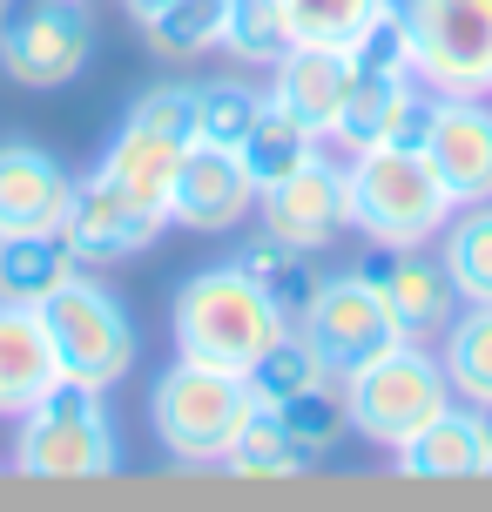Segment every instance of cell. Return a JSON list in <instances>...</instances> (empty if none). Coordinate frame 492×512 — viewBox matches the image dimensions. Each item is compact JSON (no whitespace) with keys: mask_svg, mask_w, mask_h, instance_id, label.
Wrapping results in <instances>:
<instances>
[{"mask_svg":"<svg viewBox=\"0 0 492 512\" xmlns=\"http://www.w3.org/2000/svg\"><path fill=\"white\" fill-rule=\"evenodd\" d=\"M425 102H432V88L418 95V75H351V95L337 108L331 142L344 155L378 149V142H418Z\"/></svg>","mask_w":492,"mask_h":512,"instance_id":"cell-16","label":"cell"},{"mask_svg":"<svg viewBox=\"0 0 492 512\" xmlns=\"http://www.w3.org/2000/svg\"><path fill=\"white\" fill-rule=\"evenodd\" d=\"M81 263L68 250L61 230H41V236H0V304H41L48 290L75 277Z\"/></svg>","mask_w":492,"mask_h":512,"instance_id":"cell-21","label":"cell"},{"mask_svg":"<svg viewBox=\"0 0 492 512\" xmlns=\"http://www.w3.org/2000/svg\"><path fill=\"white\" fill-rule=\"evenodd\" d=\"M257 216H263V236H277L290 250L324 256L337 236L351 230V182H344V169L324 162V149H317L304 169H290L284 182L257 189Z\"/></svg>","mask_w":492,"mask_h":512,"instance_id":"cell-10","label":"cell"},{"mask_svg":"<svg viewBox=\"0 0 492 512\" xmlns=\"http://www.w3.org/2000/svg\"><path fill=\"white\" fill-rule=\"evenodd\" d=\"M61 384L54 337L34 304H0V418H21Z\"/></svg>","mask_w":492,"mask_h":512,"instance_id":"cell-18","label":"cell"},{"mask_svg":"<svg viewBox=\"0 0 492 512\" xmlns=\"http://www.w3.org/2000/svg\"><path fill=\"white\" fill-rule=\"evenodd\" d=\"M68 203H75V176L61 155H48L41 142H0V236L61 230Z\"/></svg>","mask_w":492,"mask_h":512,"instance_id":"cell-14","label":"cell"},{"mask_svg":"<svg viewBox=\"0 0 492 512\" xmlns=\"http://www.w3.org/2000/svg\"><path fill=\"white\" fill-rule=\"evenodd\" d=\"M479 418V479H492V405H472Z\"/></svg>","mask_w":492,"mask_h":512,"instance_id":"cell-35","label":"cell"},{"mask_svg":"<svg viewBox=\"0 0 492 512\" xmlns=\"http://www.w3.org/2000/svg\"><path fill=\"white\" fill-rule=\"evenodd\" d=\"M398 472L405 479H479V418L472 405H445L425 432L398 445Z\"/></svg>","mask_w":492,"mask_h":512,"instance_id":"cell-20","label":"cell"},{"mask_svg":"<svg viewBox=\"0 0 492 512\" xmlns=\"http://www.w3.org/2000/svg\"><path fill=\"white\" fill-rule=\"evenodd\" d=\"M445 277L459 290V304H492V203H466L445 223Z\"/></svg>","mask_w":492,"mask_h":512,"instance_id":"cell-26","label":"cell"},{"mask_svg":"<svg viewBox=\"0 0 492 512\" xmlns=\"http://www.w3.org/2000/svg\"><path fill=\"white\" fill-rule=\"evenodd\" d=\"M34 310H41V324L54 337L61 378L108 391V384H122L135 371V317L122 310V297L108 283L75 270V277L61 283V290H48Z\"/></svg>","mask_w":492,"mask_h":512,"instance_id":"cell-6","label":"cell"},{"mask_svg":"<svg viewBox=\"0 0 492 512\" xmlns=\"http://www.w3.org/2000/svg\"><path fill=\"white\" fill-rule=\"evenodd\" d=\"M250 209H257V182L236 162V149L189 142V155H182V169H176V189H169V223H182V230H196V236H223Z\"/></svg>","mask_w":492,"mask_h":512,"instance_id":"cell-13","label":"cell"},{"mask_svg":"<svg viewBox=\"0 0 492 512\" xmlns=\"http://www.w3.org/2000/svg\"><path fill=\"white\" fill-rule=\"evenodd\" d=\"M351 75H358V68H351V54H344V48L297 41V48L270 68V102L284 108V115H297L311 135L331 142L337 108H344V95H351Z\"/></svg>","mask_w":492,"mask_h":512,"instance_id":"cell-17","label":"cell"},{"mask_svg":"<svg viewBox=\"0 0 492 512\" xmlns=\"http://www.w3.org/2000/svg\"><path fill=\"white\" fill-rule=\"evenodd\" d=\"M324 378H331V371H324V358L311 351V337L297 331V324L243 371V384H250L257 405H284V398H297V391H311V384H324Z\"/></svg>","mask_w":492,"mask_h":512,"instance_id":"cell-28","label":"cell"},{"mask_svg":"<svg viewBox=\"0 0 492 512\" xmlns=\"http://www.w3.org/2000/svg\"><path fill=\"white\" fill-rule=\"evenodd\" d=\"M182 155H189V142H182V135H162V128L122 122L95 169H102L115 189H129L135 203H149V209H162V216H169V189H176Z\"/></svg>","mask_w":492,"mask_h":512,"instance_id":"cell-19","label":"cell"},{"mask_svg":"<svg viewBox=\"0 0 492 512\" xmlns=\"http://www.w3.org/2000/svg\"><path fill=\"white\" fill-rule=\"evenodd\" d=\"M236 270L257 283L270 304L284 310L290 324H297V310L311 304V290H317V263H311V250H290V243H277V236H250L243 250H236Z\"/></svg>","mask_w":492,"mask_h":512,"instance_id":"cell-24","label":"cell"},{"mask_svg":"<svg viewBox=\"0 0 492 512\" xmlns=\"http://www.w3.org/2000/svg\"><path fill=\"white\" fill-rule=\"evenodd\" d=\"M7 465L21 479H108L122 465V438L108 425V405L95 384L61 378L41 398L14 418V452Z\"/></svg>","mask_w":492,"mask_h":512,"instance_id":"cell-3","label":"cell"},{"mask_svg":"<svg viewBox=\"0 0 492 512\" xmlns=\"http://www.w3.org/2000/svg\"><path fill=\"white\" fill-rule=\"evenodd\" d=\"M142 34L162 61H196L223 41V0H169L142 21Z\"/></svg>","mask_w":492,"mask_h":512,"instance_id":"cell-30","label":"cell"},{"mask_svg":"<svg viewBox=\"0 0 492 512\" xmlns=\"http://www.w3.org/2000/svg\"><path fill=\"white\" fill-rule=\"evenodd\" d=\"M270 88H250V81H196V142H216V149H236L250 122L263 115Z\"/></svg>","mask_w":492,"mask_h":512,"instance_id":"cell-31","label":"cell"},{"mask_svg":"<svg viewBox=\"0 0 492 512\" xmlns=\"http://www.w3.org/2000/svg\"><path fill=\"white\" fill-rule=\"evenodd\" d=\"M81 7H88V0H81Z\"/></svg>","mask_w":492,"mask_h":512,"instance_id":"cell-36","label":"cell"},{"mask_svg":"<svg viewBox=\"0 0 492 512\" xmlns=\"http://www.w3.org/2000/svg\"><path fill=\"white\" fill-rule=\"evenodd\" d=\"M358 75H412V21H405V0H385L371 21L344 41Z\"/></svg>","mask_w":492,"mask_h":512,"instance_id":"cell-32","label":"cell"},{"mask_svg":"<svg viewBox=\"0 0 492 512\" xmlns=\"http://www.w3.org/2000/svg\"><path fill=\"white\" fill-rule=\"evenodd\" d=\"M129 122L196 142V88H182V81H156V88H142V95H135V108H129Z\"/></svg>","mask_w":492,"mask_h":512,"instance_id":"cell-34","label":"cell"},{"mask_svg":"<svg viewBox=\"0 0 492 512\" xmlns=\"http://www.w3.org/2000/svg\"><path fill=\"white\" fill-rule=\"evenodd\" d=\"M405 21L432 95H492V0H405Z\"/></svg>","mask_w":492,"mask_h":512,"instance_id":"cell-7","label":"cell"},{"mask_svg":"<svg viewBox=\"0 0 492 512\" xmlns=\"http://www.w3.org/2000/svg\"><path fill=\"white\" fill-rule=\"evenodd\" d=\"M95 54L81 0H7L0 7V75L21 88H68Z\"/></svg>","mask_w":492,"mask_h":512,"instance_id":"cell-8","label":"cell"},{"mask_svg":"<svg viewBox=\"0 0 492 512\" xmlns=\"http://www.w3.org/2000/svg\"><path fill=\"white\" fill-rule=\"evenodd\" d=\"M277 418H284V432L317 459H331L337 445H344V432H351V411H344V391H337V378L311 384V391H297V398H284V405H270Z\"/></svg>","mask_w":492,"mask_h":512,"instance_id":"cell-29","label":"cell"},{"mask_svg":"<svg viewBox=\"0 0 492 512\" xmlns=\"http://www.w3.org/2000/svg\"><path fill=\"white\" fill-rule=\"evenodd\" d=\"M257 411L243 371H223V364H196L176 358L149 391V425H156V445L176 465H223L230 438L243 432V418Z\"/></svg>","mask_w":492,"mask_h":512,"instance_id":"cell-4","label":"cell"},{"mask_svg":"<svg viewBox=\"0 0 492 512\" xmlns=\"http://www.w3.org/2000/svg\"><path fill=\"white\" fill-rule=\"evenodd\" d=\"M297 331L311 337V351L324 358L331 378H351L358 364L385 358L391 344H405L398 317L385 310V297L364 283V270H337V277H317L311 304L297 310Z\"/></svg>","mask_w":492,"mask_h":512,"instance_id":"cell-9","label":"cell"},{"mask_svg":"<svg viewBox=\"0 0 492 512\" xmlns=\"http://www.w3.org/2000/svg\"><path fill=\"white\" fill-rule=\"evenodd\" d=\"M378 7H385V0H284L297 41H324V48H344Z\"/></svg>","mask_w":492,"mask_h":512,"instance_id":"cell-33","label":"cell"},{"mask_svg":"<svg viewBox=\"0 0 492 512\" xmlns=\"http://www.w3.org/2000/svg\"><path fill=\"white\" fill-rule=\"evenodd\" d=\"M351 230L371 236V250H425L452 223V196L432 176V162L418 142H378L351 155Z\"/></svg>","mask_w":492,"mask_h":512,"instance_id":"cell-1","label":"cell"},{"mask_svg":"<svg viewBox=\"0 0 492 512\" xmlns=\"http://www.w3.org/2000/svg\"><path fill=\"white\" fill-rule=\"evenodd\" d=\"M364 283L385 297V310L398 317V331L405 337H445V324L459 317V290H452V277H445L439 256L425 250H378L371 263H364Z\"/></svg>","mask_w":492,"mask_h":512,"instance_id":"cell-15","label":"cell"},{"mask_svg":"<svg viewBox=\"0 0 492 512\" xmlns=\"http://www.w3.org/2000/svg\"><path fill=\"white\" fill-rule=\"evenodd\" d=\"M418 149H425L432 176L445 182V196L459 209L492 203V108L479 95H432Z\"/></svg>","mask_w":492,"mask_h":512,"instance_id":"cell-12","label":"cell"},{"mask_svg":"<svg viewBox=\"0 0 492 512\" xmlns=\"http://www.w3.org/2000/svg\"><path fill=\"white\" fill-rule=\"evenodd\" d=\"M344 384V411H351V432H364L371 445H385L398 452L412 432H425L445 405H452V378H445V364L405 337V344H391L385 358L358 364Z\"/></svg>","mask_w":492,"mask_h":512,"instance_id":"cell-5","label":"cell"},{"mask_svg":"<svg viewBox=\"0 0 492 512\" xmlns=\"http://www.w3.org/2000/svg\"><path fill=\"white\" fill-rule=\"evenodd\" d=\"M216 48L243 68H277L297 48V27H290L284 0H223V41Z\"/></svg>","mask_w":492,"mask_h":512,"instance_id":"cell-25","label":"cell"},{"mask_svg":"<svg viewBox=\"0 0 492 512\" xmlns=\"http://www.w3.org/2000/svg\"><path fill=\"white\" fill-rule=\"evenodd\" d=\"M223 472H236V479H304V472H311V452L284 432V418H277V411L257 405L250 418H243V432L230 438Z\"/></svg>","mask_w":492,"mask_h":512,"instance_id":"cell-23","label":"cell"},{"mask_svg":"<svg viewBox=\"0 0 492 512\" xmlns=\"http://www.w3.org/2000/svg\"><path fill=\"white\" fill-rule=\"evenodd\" d=\"M162 230H169V216L149 209V203H135L129 189H115L102 169L75 176V203L61 216V236H68L75 263H129V256H142Z\"/></svg>","mask_w":492,"mask_h":512,"instance_id":"cell-11","label":"cell"},{"mask_svg":"<svg viewBox=\"0 0 492 512\" xmlns=\"http://www.w3.org/2000/svg\"><path fill=\"white\" fill-rule=\"evenodd\" d=\"M317 142H324V135H311V128L297 122V115H284L277 102H263V115L250 122V135L236 142V162L250 169L257 189H270V182H284L290 169H304V162L317 155Z\"/></svg>","mask_w":492,"mask_h":512,"instance_id":"cell-22","label":"cell"},{"mask_svg":"<svg viewBox=\"0 0 492 512\" xmlns=\"http://www.w3.org/2000/svg\"><path fill=\"white\" fill-rule=\"evenodd\" d=\"M439 364H445V378H452V398L492 405V304H466L445 324Z\"/></svg>","mask_w":492,"mask_h":512,"instance_id":"cell-27","label":"cell"},{"mask_svg":"<svg viewBox=\"0 0 492 512\" xmlns=\"http://www.w3.org/2000/svg\"><path fill=\"white\" fill-rule=\"evenodd\" d=\"M169 331H176V358L223 364V371H250V364L290 331V317L236 263H209L176 290L169 304Z\"/></svg>","mask_w":492,"mask_h":512,"instance_id":"cell-2","label":"cell"}]
</instances>
